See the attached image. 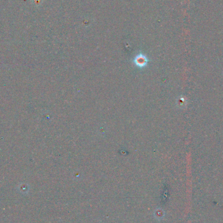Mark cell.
<instances>
[{
    "mask_svg": "<svg viewBox=\"0 0 223 223\" xmlns=\"http://www.w3.org/2000/svg\"><path fill=\"white\" fill-rule=\"evenodd\" d=\"M148 58L143 53H139L134 59V63L135 65L139 67H144L148 63Z\"/></svg>",
    "mask_w": 223,
    "mask_h": 223,
    "instance_id": "cell-1",
    "label": "cell"
}]
</instances>
